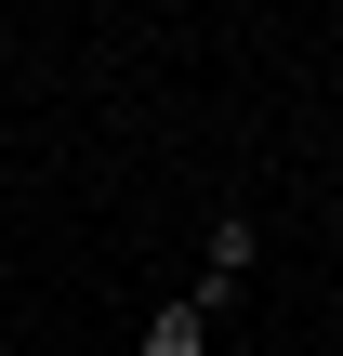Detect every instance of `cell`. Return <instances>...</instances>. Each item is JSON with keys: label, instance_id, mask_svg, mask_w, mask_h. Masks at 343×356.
I'll return each mask as SVG.
<instances>
[{"label": "cell", "instance_id": "6da1fadb", "mask_svg": "<svg viewBox=\"0 0 343 356\" xmlns=\"http://www.w3.org/2000/svg\"><path fill=\"white\" fill-rule=\"evenodd\" d=\"M251 251H264V238H251V211H212V238H198V277H185V304H198V317H225V304L251 291Z\"/></svg>", "mask_w": 343, "mask_h": 356}, {"label": "cell", "instance_id": "7a4b0ae2", "mask_svg": "<svg viewBox=\"0 0 343 356\" xmlns=\"http://www.w3.org/2000/svg\"><path fill=\"white\" fill-rule=\"evenodd\" d=\"M132 356H212V317L172 291V304H145V330H132Z\"/></svg>", "mask_w": 343, "mask_h": 356}]
</instances>
